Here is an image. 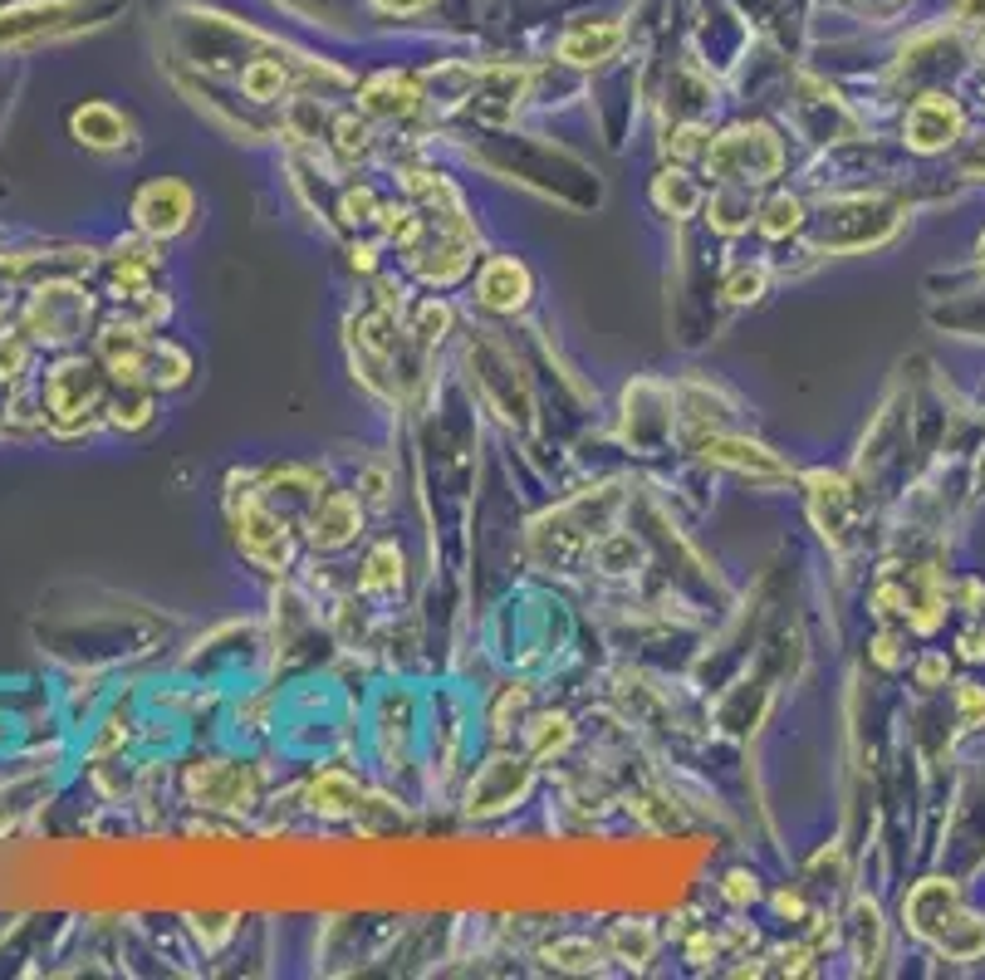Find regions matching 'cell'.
<instances>
[{"instance_id":"obj_1","label":"cell","mask_w":985,"mask_h":980,"mask_svg":"<svg viewBox=\"0 0 985 980\" xmlns=\"http://www.w3.org/2000/svg\"><path fill=\"white\" fill-rule=\"evenodd\" d=\"M902 921L912 936L932 941V946L951 960H975L985 951V921H975L971 911L961 907L956 882H946V878L916 882L902 902Z\"/></svg>"},{"instance_id":"obj_2","label":"cell","mask_w":985,"mask_h":980,"mask_svg":"<svg viewBox=\"0 0 985 980\" xmlns=\"http://www.w3.org/2000/svg\"><path fill=\"white\" fill-rule=\"evenodd\" d=\"M779 162H785V147H779V137L769 127H736V133H726L706 152V167L726 186L769 182L779 172Z\"/></svg>"},{"instance_id":"obj_3","label":"cell","mask_w":985,"mask_h":980,"mask_svg":"<svg viewBox=\"0 0 985 980\" xmlns=\"http://www.w3.org/2000/svg\"><path fill=\"white\" fill-rule=\"evenodd\" d=\"M103 407V378L89 358H60L45 372V417L60 431H79L89 412Z\"/></svg>"},{"instance_id":"obj_4","label":"cell","mask_w":985,"mask_h":980,"mask_svg":"<svg viewBox=\"0 0 985 980\" xmlns=\"http://www.w3.org/2000/svg\"><path fill=\"white\" fill-rule=\"evenodd\" d=\"M192 211H197L192 186L177 182V176L148 182L138 196H133V221H138V231L152 235V241H172V235H182L192 225Z\"/></svg>"},{"instance_id":"obj_5","label":"cell","mask_w":985,"mask_h":980,"mask_svg":"<svg viewBox=\"0 0 985 980\" xmlns=\"http://www.w3.org/2000/svg\"><path fill=\"white\" fill-rule=\"evenodd\" d=\"M892 225H897V211L887 201H867V196L834 201L824 211V245H838V250H863V245L883 241Z\"/></svg>"},{"instance_id":"obj_6","label":"cell","mask_w":985,"mask_h":980,"mask_svg":"<svg viewBox=\"0 0 985 980\" xmlns=\"http://www.w3.org/2000/svg\"><path fill=\"white\" fill-rule=\"evenodd\" d=\"M902 133H907V147H912V152H941V147H951L956 133H961V108H956L946 94H926L907 108Z\"/></svg>"},{"instance_id":"obj_7","label":"cell","mask_w":985,"mask_h":980,"mask_svg":"<svg viewBox=\"0 0 985 980\" xmlns=\"http://www.w3.org/2000/svg\"><path fill=\"white\" fill-rule=\"evenodd\" d=\"M70 137L79 147H89V152H123V147H133V123L113 103L89 98V103H79L70 113Z\"/></svg>"},{"instance_id":"obj_8","label":"cell","mask_w":985,"mask_h":980,"mask_svg":"<svg viewBox=\"0 0 985 980\" xmlns=\"http://www.w3.org/2000/svg\"><path fill=\"white\" fill-rule=\"evenodd\" d=\"M701 456L716 461V466L740 470V476H755V480H789V470L779 466L760 441H746V437H706L701 441Z\"/></svg>"},{"instance_id":"obj_9","label":"cell","mask_w":985,"mask_h":980,"mask_svg":"<svg viewBox=\"0 0 985 980\" xmlns=\"http://www.w3.org/2000/svg\"><path fill=\"white\" fill-rule=\"evenodd\" d=\"M476 294H481L485 309L515 314L525 299H530V270H525L515 255H495V260H485L481 280H476Z\"/></svg>"},{"instance_id":"obj_10","label":"cell","mask_w":985,"mask_h":980,"mask_svg":"<svg viewBox=\"0 0 985 980\" xmlns=\"http://www.w3.org/2000/svg\"><path fill=\"white\" fill-rule=\"evenodd\" d=\"M618 45H623V29L613 25V20H593V25L579 20V25L559 39V59H569V64H603Z\"/></svg>"},{"instance_id":"obj_11","label":"cell","mask_w":985,"mask_h":980,"mask_svg":"<svg viewBox=\"0 0 985 980\" xmlns=\"http://www.w3.org/2000/svg\"><path fill=\"white\" fill-rule=\"evenodd\" d=\"M354 529H358V505L348 495H329L324 505L315 510V544L334 549V544H344Z\"/></svg>"},{"instance_id":"obj_12","label":"cell","mask_w":985,"mask_h":980,"mask_svg":"<svg viewBox=\"0 0 985 980\" xmlns=\"http://www.w3.org/2000/svg\"><path fill=\"white\" fill-rule=\"evenodd\" d=\"M285 64L280 59H256V64L241 69V88H246L250 103H275L280 94H285Z\"/></svg>"},{"instance_id":"obj_13","label":"cell","mask_w":985,"mask_h":980,"mask_svg":"<svg viewBox=\"0 0 985 980\" xmlns=\"http://www.w3.org/2000/svg\"><path fill=\"white\" fill-rule=\"evenodd\" d=\"M652 196H657V206H662V211H672V216H691V211H697V201H701V186L691 182L687 172H662L657 182H652Z\"/></svg>"},{"instance_id":"obj_14","label":"cell","mask_w":985,"mask_h":980,"mask_svg":"<svg viewBox=\"0 0 985 980\" xmlns=\"http://www.w3.org/2000/svg\"><path fill=\"white\" fill-rule=\"evenodd\" d=\"M109 421L113 427H148V417H152V402H148V392H143V382H123V392L109 402Z\"/></svg>"},{"instance_id":"obj_15","label":"cell","mask_w":985,"mask_h":980,"mask_svg":"<svg viewBox=\"0 0 985 980\" xmlns=\"http://www.w3.org/2000/svg\"><path fill=\"white\" fill-rule=\"evenodd\" d=\"M613 946H618V956L628 960V966H642V960L652 956V927L648 921H618Z\"/></svg>"},{"instance_id":"obj_16","label":"cell","mask_w":985,"mask_h":980,"mask_svg":"<svg viewBox=\"0 0 985 980\" xmlns=\"http://www.w3.org/2000/svg\"><path fill=\"white\" fill-rule=\"evenodd\" d=\"M750 216H755V211H750L746 196H740L736 186H726V192H721L716 201H711V216H706V221L716 225V231H740V225H750Z\"/></svg>"},{"instance_id":"obj_17","label":"cell","mask_w":985,"mask_h":980,"mask_svg":"<svg viewBox=\"0 0 985 980\" xmlns=\"http://www.w3.org/2000/svg\"><path fill=\"white\" fill-rule=\"evenodd\" d=\"M35 358V343L21 333H0V382H15Z\"/></svg>"},{"instance_id":"obj_18","label":"cell","mask_w":985,"mask_h":980,"mask_svg":"<svg viewBox=\"0 0 985 980\" xmlns=\"http://www.w3.org/2000/svg\"><path fill=\"white\" fill-rule=\"evenodd\" d=\"M799 216H804V206L795 201V196H775V201L765 206V221H760V231L765 235H789V231H799Z\"/></svg>"},{"instance_id":"obj_19","label":"cell","mask_w":985,"mask_h":980,"mask_svg":"<svg viewBox=\"0 0 985 980\" xmlns=\"http://www.w3.org/2000/svg\"><path fill=\"white\" fill-rule=\"evenodd\" d=\"M446 323H452V309L446 304H436V299H427V304H417V339L422 343H436L446 333Z\"/></svg>"},{"instance_id":"obj_20","label":"cell","mask_w":985,"mask_h":980,"mask_svg":"<svg viewBox=\"0 0 985 980\" xmlns=\"http://www.w3.org/2000/svg\"><path fill=\"white\" fill-rule=\"evenodd\" d=\"M393 564H397V549L383 544L373 559H368V574H364V593H378V588L393 584Z\"/></svg>"},{"instance_id":"obj_21","label":"cell","mask_w":985,"mask_h":980,"mask_svg":"<svg viewBox=\"0 0 985 980\" xmlns=\"http://www.w3.org/2000/svg\"><path fill=\"white\" fill-rule=\"evenodd\" d=\"M550 956H559V966H569V970L599 966V951H593L589 941H559V946H550Z\"/></svg>"},{"instance_id":"obj_22","label":"cell","mask_w":985,"mask_h":980,"mask_svg":"<svg viewBox=\"0 0 985 980\" xmlns=\"http://www.w3.org/2000/svg\"><path fill=\"white\" fill-rule=\"evenodd\" d=\"M760 290H765V270H740L726 280V299H736V304L760 299Z\"/></svg>"},{"instance_id":"obj_23","label":"cell","mask_w":985,"mask_h":980,"mask_svg":"<svg viewBox=\"0 0 985 980\" xmlns=\"http://www.w3.org/2000/svg\"><path fill=\"white\" fill-rule=\"evenodd\" d=\"M956 701H961V711H965V725H985V691L981 686L965 682L961 691H956Z\"/></svg>"},{"instance_id":"obj_24","label":"cell","mask_w":985,"mask_h":980,"mask_svg":"<svg viewBox=\"0 0 985 980\" xmlns=\"http://www.w3.org/2000/svg\"><path fill=\"white\" fill-rule=\"evenodd\" d=\"M368 211H378V201H373V192H368V186H358V192L344 196V216H348V221H368Z\"/></svg>"},{"instance_id":"obj_25","label":"cell","mask_w":985,"mask_h":980,"mask_svg":"<svg viewBox=\"0 0 985 980\" xmlns=\"http://www.w3.org/2000/svg\"><path fill=\"white\" fill-rule=\"evenodd\" d=\"M755 878H746V872H726V897L730 902H755Z\"/></svg>"},{"instance_id":"obj_26","label":"cell","mask_w":985,"mask_h":980,"mask_svg":"<svg viewBox=\"0 0 985 980\" xmlns=\"http://www.w3.org/2000/svg\"><path fill=\"white\" fill-rule=\"evenodd\" d=\"M941 676H946V657H926V662L916 666V682H922V686H936Z\"/></svg>"},{"instance_id":"obj_27","label":"cell","mask_w":985,"mask_h":980,"mask_svg":"<svg viewBox=\"0 0 985 980\" xmlns=\"http://www.w3.org/2000/svg\"><path fill=\"white\" fill-rule=\"evenodd\" d=\"M956 15H961L965 25H985V0H961V5H956Z\"/></svg>"},{"instance_id":"obj_28","label":"cell","mask_w":985,"mask_h":980,"mask_svg":"<svg viewBox=\"0 0 985 980\" xmlns=\"http://www.w3.org/2000/svg\"><path fill=\"white\" fill-rule=\"evenodd\" d=\"M873 647H877V652H873L877 662H883V666H897V637H887V633H883Z\"/></svg>"},{"instance_id":"obj_29","label":"cell","mask_w":985,"mask_h":980,"mask_svg":"<svg viewBox=\"0 0 985 980\" xmlns=\"http://www.w3.org/2000/svg\"><path fill=\"white\" fill-rule=\"evenodd\" d=\"M965 657H975V662H981V657H985V633H971V637H965Z\"/></svg>"},{"instance_id":"obj_30","label":"cell","mask_w":985,"mask_h":980,"mask_svg":"<svg viewBox=\"0 0 985 980\" xmlns=\"http://www.w3.org/2000/svg\"><path fill=\"white\" fill-rule=\"evenodd\" d=\"M378 5H383V10H422L427 0H378Z\"/></svg>"},{"instance_id":"obj_31","label":"cell","mask_w":985,"mask_h":980,"mask_svg":"<svg viewBox=\"0 0 985 980\" xmlns=\"http://www.w3.org/2000/svg\"><path fill=\"white\" fill-rule=\"evenodd\" d=\"M981 265H985V241H981Z\"/></svg>"},{"instance_id":"obj_32","label":"cell","mask_w":985,"mask_h":980,"mask_svg":"<svg viewBox=\"0 0 985 980\" xmlns=\"http://www.w3.org/2000/svg\"><path fill=\"white\" fill-rule=\"evenodd\" d=\"M975 167H985V157H981V162H975Z\"/></svg>"}]
</instances>
